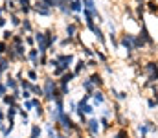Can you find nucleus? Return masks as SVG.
<instances>
[{
    "instance_id": "nucleus-12",
    "label": "nucleus",
    "mask_w": 158,
    "mask_h": 138,
    "mask_svg": "<svg viewBox=\"0 0 158 138\" xmlns=\"http://www.w3.org/2000/svg\"><path fill=\"white\" fill-rule=\"evenodd\" d=\"M2 81H4V85L7 87V90H9V92H13V90H17V89H19V81L15 79V76H13L11 72L4 74V79H2Z\"/></svg>"
},
{
    "instance_id": "nucleus-20",
    "label": "nucleus",
    "mask_w": 158,
    "mask_h": 138,
    "mask_svg": "<svg viewBox=\"0 0 158 138\" xmlns=\"http://www.w3.org/2000/svg\"><path fill=\"white\" fill-rule=\"evenodd\" d=\"M30 114H31V112H28V111H24L22 107L19 109V118H20V125H22V127H30V125H31V120H30Z\"/></svg>"
},
{
    "instance_id": "nucleus-42",
    "label": "nucleus",
    "mask_w": 158,
    "mask_h": 138,
    "mask_svg": "<svg viewBox=\"0 0 158 138\" xmlns=\"http://www.w3.org/2000/svg\"><path fill=\"white\" fill-rule=\"evenodd\" d=\"M127 98H129V94H127V92H125V90H118V94H116V98H114V99H116V101H119V103H121V101H125Z\"/></svg>"
},
{
    "instance_id": "nucleus-37",
    "label": "nucleus",
    "mask_w": 158,
    "mask_h": 138,
    "mask_svg": "<svg viewBox=\"0 0 158 138\" xmlns=\"http://www.w3.org/2000/svg\"><path fill=\"white\" fill-rule=\"evenodd\" d=\"M99 123H101V129H110L112 120L110 118H105V116H99Z\"/></svg>"
},
{
    "instance_id": "nucleus-56",
    "label": "nucleus",
    "mask_w": 158,
    "mask_h": 138,
    "mask_svg": "<svg viewBox=\"0 0 158 138\" xmlns=\"http://www.w3.org/2000/svg\"><path fill=\"white\" fill-rule=\"evenodd\" d=\"M9 138H11V136H9Z\"/></svg>"
},
{
    "instance_id": "nucleus-26",
    "label": "nucleus",
    "mask_w": 158,
    "mask_h": 138,
    "mask_svg": "<svg viewBox=\"0 0 158 138\" xmlns=\"http://www.w3.org/2000/svg\"><path fill=\"white\" fill-rule=\"evenodd\" d=\"M107 41L112 44L114 50H118L119 48V39H118V33H116V30H110L109 33H107Z\"/></svg>"
},
{
    "instance_id": "nucleus-1",
    "label": "nucleus",
    "mask_w": 158,
    "mask_h": 138,
    "mask_svg": "<svg viewBox=\"0 0 158 138\" xmlns=\"http://www.w3.org/2000/svg\"><path fill=\"white\" fill-rule=\"evenodd\" d=\"M53 57L57 59L59 66H61L64 72H66V70H72V66H74V63H76V53H74V52H57Z\"/></svg>"
},
{
    "instance_id": "nucleus-7",
    "label": "nucleus",
    "mask_w": 158,
    "mask_h": 138,
    "mask_svg": "<svg viewBox=\"0 0 158 138\" xmlns=\"http://www.w3.org/2000/svg\"><path fill=\"white\" fill-rule=\"evenodd\" d=\"M94 112H96V107L90 103V101H85V99H79L77 101V111H76V114L81 116V114H85V116H94Z\"/></svg>"
},
{
    "instance_id": "nucleus-35",
    "label": "nucleus",
    "mask_w": 158,
    "mask_h": 138,
    "mask_svg": "<svg viewBox=\"0 0 158 138\" xmlns=\"http://www.w3.org/2000/svg\"><path fill=\"white\" fill-rule=\"evenodd\" d=\"M79 48H81V53H83V55H85V57H86V59H90V57H94V48H90V46H79Z\"/></svg>"
},
{
    "instance_id": "nucleus-14",
    "label": "nucleus",
    "mask_w": 158,
    "mask_h": 138,
    "mask_svg": "<svg viewBox=\"0 0 158 138\" xmlns=\"http://www.w3.org/2000/svg\"><path fill=\"white\" fill-rule=\"evenodd\" d=\"M7 22H9V28L17 31V30L20 28V24H22V17H20L17 11H15V13H9V15H7Z\"/></svg>"
},
{
    "instance_id": "nucleus-19",
    "label": "nucleus",
    "mask_w": 158,
    "mask_h": 138,
    "mask_svg": "<svg viewBox=\"0 0 158 138\" xmlns=\"http://www.w3.org/2000/svg\"><path fill=\"white\" fill-rule=\"evenodd\" d=\"M42 133H44V129H42L40 123H31L30 125V135H28V138H42Z\"/></svg>"
},
{
    "instance_id": "nucleus-15",
    "label": "nucleus",
    "mask_w": 158,
    "mask_h": 138,
    "mask_svg": "<svg viewBox=\"0 0 158 138\" xmlns=\"http://www.w3.org/2000/svg\"><path fill=\"white\" fill-rule=\"evenodd\" d=\"M76 79H77V77H76V74H74L72 70H66L61 77H57V83H59V85H72Z\"/></svg>"
},
{
    "instance_id": "nucleus-46",
    "label": "nucleus",
    "mask_w": 158,
    "mask_h": 138,
    "mask_svg": "<svg viewBox=\"0 0 158 138\" xmlns=\"http://www.w3.org/2000/svg\"><path fill=\"white\" fill-rule=\"evenodd\" d=\"M20 98H22V101H24V99H31L33 96H31L30 90H20Z\"/></svg>"
},
{
    "instance_id": "nucleus-33",
    "label": "nucleus",
    "mask_w": 158,
    "mask_h": 138,
    "mask_svg": "<svg viewBox=\"0 0 158 138\" xmlns=\"http://www.w3.org/2000/svg\"><path fill=\"white\" fill-rule=\"evenodd\" d=\"M31 85H33V83H31L30 79H26V76L19 81V89H20V90H30V89H31Z\"/></svg>"
},
{
    "instance_id": "nucleus-16",
    "label": "nucleus",
    "mask_w": 158,
    "mask_h": 138,
    "mask_svg": "<svg viewBox=\"0 0 158 138\" xmlns=\"http://www.w3.org/2000/svg\"><path fill=\"white\" fill-rule=\"evenodd\" d=\"M42 129L46 131V136L48 138H55L57 133H59V127H57L55 123H52L50 120H44V127H42Z\"/></svg>"
},
{
    "instance_id": "nucleus-11",
    "label": "nucleus",
    "mask_w": 158,
    "mask_h": 138,
    "mask_svg": "<svg viewBox=\"0 0 158 138\" xmlns=\"http://www.w3.org/2000/svg\"><path fill=\"white\" fill-rule=\"evenodd\" d=\"M86 70H88V68H86V59H85V57L76 59V63H74V66H72V72L76 74V77H81Z\"/></svg>"
},
{
    "instance_id": "nucleus-34",
    "label": "nucleus",
    "mask_w": 158,
    "mask_h": 138,
    "mask_svg": "<svg viewBox=\"0 0 158 138\" xmlns=\"http://www.w3.org/2000/svg\"><path fill=\"white\" fill-rule=\"evenodd\" d=\"M20 107H22L24 111H28V112H33V109H35V105H33L31 99H24V101H20Z\"/></svg>"
},
{
    "instance_id": "nucleus-21",
    "label": "nucleus",
    "mask_w": 158,
    "mask_h": 138,
    "mask_svg": "<svg viewBox=\"0 0 158 138\" xmlns=\"http://www.w3.org/2000/svg\"><path fill=\"white\" fill-rule=\"evenodd\" d=\"M19 109H20V103L19 105H13V107H6V122L7 120H17Z\"/></svg>"
},
{
    "instance_id": "nucleus-43",
    "label": "nucleus",
    "mask_w": 158,
    "mask_h": 138,
    "mask_svg": "<svg viewBox=\"0 0 158 138\" xmlns=\"http://www.w3.org/2000/svg\"><path fill=\"white\" fill-rule=\"evenodd\" d=\"M7 26H9L7 15H0V30H4V28H7Z\"/></svg>"
},
{
    "instance_id": "nucleus-39",
    "label": "nucleus",
    "mask_w": 158,
    "mask_h": 138,
    "mask_svg": "<svg viewBox=\"0 0 158 138\" xmlns=\"http://www.w3.org/2000/svg\"><path fill=\"white\" fill-rule=\"evenodd\" d=\"M145 6H147V9H149L151 13H155V15L158 13V4L155 2V0H149V2H145Z\"/></svg>"
},
{
    "instance_id": "nucleus-8",
    "label": "nucleus",
    "mask_w": 158,
    "mask_h": 138,
    "mask_svg": "<svg viewBox=\"0 0 158 138\" xmlns=\"http://www.w3.org/2000/svg\"><path fill=\"white\" fill-rule=\"evenodd\" d=\"M90 103H92L94 107H101V105L107 103V96H105L103 89H96V90L90 94Z\"/></svg>"
},
{
    "instance_id": "nucleus-27",
    "label": "nucleus",
    "mask_w": 158,
    "mask_h": 138,
    "mask_svg": "<svg viewBox=\"0 0 158 138\" xmlns=\"http://www.w3.org/2000/svg\"><path fill=\"white\" fill-rule=\"evenodd\" d=\"M13 35H15V30H11L9 26L4 28V30H0V39H2L4 43H9V41L13 39Z\"/></svg>"
},
{
    "instance_id": "nucleus-49",
    "label": "nucleus",
    "mask_w": 158,
    "mask_h": 138,
    "mask_svg": "<svg viewBox=\"0 0 158 138\" xmlns=\"http://www.w3.org/2000/svg\"><path fill=\"white\" fill-rule=\"evenodd\" d=\"M147 107H149V109H155V107H156V103H155V99H153V98H151V99H147Z\"/></svg>"
},
{
    "instance_id": "nucleus-44",
    "label": "nucleus",
    "mask_w": 158,
    "mask_h": 138,
    "mask_svg": "<svg viewBox=\"0 0 158 138\" xmlns=\"http://www.w3.org/2000/svg\"><path fill=\"white\" fill-rule=\"evenodd\" d=\"M17 2V6L19 7H28V6H31L33 4V0H15Z\"/></svg>"
},
{
    "instance_id": "nucleus-13",
    "label": "nucleus",
    "mask_w": 158,
    "mask_h": 138,
    "mask_svg": "<svg viewBox=\"0 0 158 138\" xmlns=\"http://www.w3.org/2000/svg\"><path fill=\"white\" fill-rule=\"evenodd\" d=\"M24 76H26V79H30L31 83H39L40 81V70H37V68L26 66V68H24Z\"/></svg>"
},
{
    "instance_id": "nucleus-51",
    "label": "nucleus",
    "mask_w": 158,
    "mask_h": 138,
    "mask_svg": "<svg viewBox=\"0 0 158 138\" xmlns=\"http://www.w3.org/2000/svg\"><path fill=\"white\" fill-rule=\"evenodd\" d=\"M2 79H4V74H2V72H0V81H2Z\"/></svg>"
},
{
    "instance_id": "nucleus-57",
    "label": "nucleus",
    "mask_w": 158,
    "mask_h": 138,
    "mask_svg": "<svg viewBox=\"0 0 158 138\" xmlns=\"http://www.w3.org/2000/svg\"><path fill=\"white\" fill-rule=\"evenodd\" d=\"M46 138H48V136H46Z\"/></svg>"
},
{
    "instance_id": "nucleus-55",
    "label": "nucleus",
    "mask_w": 158,
    "mask_h": 138,
    "mask_svg": "<svg viewBox=\"0 0 158 138\" xmlns=\"http://www.w3.org/2000/svg\"><path fill=\"white\" fill-rule=\"evenodd\" d=\"M0 123H2V122H0Z\"/></svg>"
},
{
    "instance_id": "nucleus-38",
    "label": "nucleus",
    "mask_w": 158,
    "mask_h": 138,
    "mask_svg": "<svg viewBox=\"0 0 158 138\" xmlns=\"http://www.w3.org/2000/svg\"><path fill=\"white\" fill-rule=\"evenodd\" d=\"M24 44L28 46V48H33V46H35V37H33V33L24 35Z\"/></svg>"
},
{
    "instance_id": "nucleus-32",
    "label": "nucleus",
    "mask_w": 158,
    "mask_h": 138,
    "mask_svg": "<svg viewBox=\"0 0 158 138\" xmlns=\"http://www.w3.org/2000/svg\"><path fill=\"white\" fill-rule=\"evenodd\" d=\"M99 65H101V63H99L96 57L86 59V68H88V70H98V68H99Z\"/></svg>"
},
{
    "instance_id": "nucleus-3",
    "label": "nucleus",
    "mask_w": 158,
    "mask_h": 138,
    "mask_svg": "<svg viewBox=\"0 0 158 138\" xmlns=\"http://www.w3.org/2000/svg\"><path fill=\"white\" fill-rule=\"evenodd\" d=\"M134 39H136V33H131V31H125L121 37H119V48H125L127 50V55H131L134 50Z\"/></svg>"
},
{
    "instance_id": "nucleus-41",
    "label": "nucleus",
    "mask_w": 158,
    "mask_h": 138,
    "mask_svg": "<svg viewBox=\"0 0 158 138\" xmlns=\"http://www.w3.org/2000/svg\"><path fill=\"white\" fill-rule=\"evenodd\" d=\"M112 138H131V136H129L127 129H123V127H121V129H118V131L114 133V136H112Z\"/></svg>"
},
{
    "instance_id": "nucleus-30",
    "label": "nucleus",
    "mask_w": 158,
    "mask_h": 138,
    "mask_svg": "<svg viewBox=\"0 0 158 138\" xmlns=\"http://www.w3.org/2000/svg\"><path fill=\"white\" fill-rule=\"evenodd\" d=\"M94 57H96L101 65H107V63H109V55H107L103 50H98V48H96V50H94Z\"/></svg>"
},
{
    "instance_id": "nucleus-4",
    "label": "nucleus",
    "mask_w": 158,
    "mask_h": 138,
    "mask_svg": "<svg viewBox=\"0 0 158 138\" xmlns=\"http://www.w3.org/2000/svg\"><path fill=\"white\" fill-rule=\"evenodd\" d=\"M31 7H33V15H37V17H42V19H52V17H53V13H55L53 9L46 7V6L42 4V0H33Z\"/></svg>"
},
{
    "instance_id": "nucleus-22",
    "label": "nucleus",
    "mask_w": 158,
    "mask_h": 138,
    "mask_svg": "<svg viewBox=\"0 0 158 138\" xmlns=\"http://www.w3.org/2000/svg\"><path fill=\"white\" fill-rule=\"evenodd\" d=\"M2 7H4V11H6V15L15 13V11L19 9V6H17L15 0H2Z\"/></svg>"
},
{
    "instance_id": "nucleus-47",
    "label": "nucleus",
    "mask_w": 158,
    "mask_h": 138,
    "mask_svg": "<svg viewBox=\"0 0 158 138\" xmlns=\"http://www.w3.org/2000/svg\"><path fill=\"white\" fill-rule=\"evenodd\" d=\"M7 87H6V85H4V81H0V99H2V96H6V94H7Z\"/></svg>"
},
{
    "instance_id": "nucleus-50",
    "label": "nucleus",
    "mask_w": 158,
    "mask_h": 138,
    "mask_svg": "<svg viewBox=\"0 0 158 138\" xmlns=\"http://www.w3.org/2000/svg\"><path fill=\"white\" fill-rule=\"evenodd\" d=\"M153 99H155V103H156V109H158V90H155V94H153Z\"/></svg>"
},
{
    "instance_id": "nucleus-5",
    "label": "nucleus",
    "mask_w": 158,
    "mask_h": 138,
    "mask_svg": "<svg viewBox=\"0 0 158 138\" xmlns=\"http://www.w3.org/2000/svg\"><path fill=\"white\" fill-rule=\"evenodd\" d=\"M33 37H35V48L39 50V53H48V44H46V35H44V30H37V28H35Z\"/></svg>"
},
{
    "instance_id": "nucleus-53",
    "label": "nucleus",
    "mask_w": 158,
    "mask_h": 138,
    "mask_svg": "<svg viewBox=\"0 0 158 138\" xmlns=\"http://www.w3.org/2000/svg\"><path fill=\"white\" fill-rule=\"evenodd\" d=\"M0 4H2V0H0Z\"/></svg>"
},
{
    "instance_id": "nucleus-17",
    "label": "nucleus",
    "mask_w": 158,
    "mask_h": 138,
    "mask_svg": "<svg viewBox=\"0 0 158 138\" xmlns=\"http://www.w3.org/2000/svg\"><path fill=\"white\" fill-rule=\"evenodd\" d=\"M79 30H81V26H77L74 20L64 24V35H68V37H77Z\"/></svg>"
},
{
    "instance_id": "nucleus-25",
    "label": "nucleus",
    "mask_w": 158,
    "mask_h": 138,
    "mask_svg": "<svg viewBox=\"0 0 158 138\" xmlns=\"http://www.w3.org/2000/svg\"><path fill=\"white\" fill-rule=\"evenodd\" d=\"M68 9H70L74 15H81V11H83V2H81V0H70V2H68Z\"/></svg>"
},
{
    "instance_id": "nucleus-24",
    "label": "nucleus",
    "mask_w": 158,
    "mask_h": 138,
    "mask_svg": "<svg viewBox=\"0 0 158 138\" xmlns=\"http://www.w3.org/2000/svg\"><path fill=\"white\" fill-rule=\"evenodd\" d=\"M19 103H20V101H17L9 92H7L6 96H2V99H0V105H2V107H13V105H19Z\"/></svg>"
},
{
    "instance_id": "nucleus-54",
    "label": "nucleus",
    "mask_w": 158,
    "mask_h": 138,
    "mask_svg": "<svg viewBox=\"0 0 158 138\" xmlns=\"http://www.w3.org/2000/svg\"><path fill=\"white\" fill-rule=\"evenodd\" d=\"M68 2H70V0H68Z\"/></svg>"
},
{
    "instance_id": "nucleus-10",
    "label": "nucleus",
    "mask_w": 158,
    "mask_h": 138,
    "mask_svg": "<svg viewBox=\"0 0 158 138\" xmlns=\"http://www.w3.org/2000/svg\"><path fill=\"white\" fill-rule=\"evenodd\" d=\"M88 79L92 81V85H94L96 89H103V87H105V77H103V74H101L99 70H92V72L88 74Z\"/></svg>"
},
{
    "instance_id": "nucleus-23",
    "label": "nucleus",
    "mask_w": 158,
    "mask_h": 138,
    "mask_svg": "<svg viewBox=\"0 0 158 138\" xmlns=\"http://www.w3.org/2000/svg\"><path fill=\"white\" fill-rule=\"evenodd\" d=\"M33 114H35V118L40 120V122H44V120H46V105H44V101L39 103V105L33 109Z\"/></svg>"
},
{
    "instance_id": "nucleus-6",
    "label": "nucleus",
    "mask_w": 158,
    "mask_h": 138,
    "mask_svg": "<svg viewBox=\"0 0 158 138\" xmlns=\"http://www.w3.org/2000/svg\"><path fill=\"white\" fill-rule=\"evenodd\" d=\"M85 129L88 131V135H90L92 138H98V136H99V133H101V123H99V118L90 116V118H88V123L85 125Z\"/></svg>"
},
{
    "instance_id": "nucleus-9",
    "label": "nucleus",
    "mask_w": 158,
    "mask_h": 138,
    "mask_svg": "<svg viewBox=\"0 0 158 138\" xmlns=\"http://www.w3.org/2000/svg\"><path fill=\"white\" fill-rule=\"evenodd\" d=\"M19 31H22L24 35L33 33V31H35V22H33V19H31V17H22V24H20Z\"/></svg>"
},
{
    "instance_id": "nucleus-28",
    "label": "nucleus",
    "mask_w": 158,
    "mask_h": 138,
    "mask_svg": "<svg viewBox=\"0 0 158 138\" xmlns=\"http://www.w3.org/2000/svg\"><path fill=\"white\" fill-rule=\"evenodd\" d=\"M11 68H13V65H11V61L4 55V57H0V72L2 74H7V72H11Z\"/></svg>"
},
{
    "instance_id": "nucleus-48",
    "label": "nucleus",
    "mask_w": 158,
    "mask_h": 138,
    "mask_svg": "<svg viewBox=\"0 0 158 138\" xmlns=\"http://www.w3.org/2000/svg\"><path fill=\"white\" fill-rule=\"evenodd\" d=\"M9 94H11V96H13V98H15L17 101H22V98H20V89H17V90L9 92Z\"/></svg>"
},
{
    "instance_id": "nucleus-36",
    "label": "nucleus",
    "mask_w": 158,
    "mask_h": 138,
    "mask_svg": "<svg viewBox=\"0 0 158 138\" xmlns=\"http://www.w3.org/2000/svg\"><path fill=\"white\" fill-rule=\"evenodd\" d=\"M48 59H50V55H48V53H40V55H39V70H42V68H46V66H48Z\"/></svg>"
},
{
    "instance_id": "nucleus-2",
    "label": "nucleus",
    "mask_w": 158,
    "mask_h": 138,
    "mask_svg": "<svg viewBox=\"0 0 158 138\" xmlns=\"http://www.w3.org/2000/svg\"><path fill=\"white\" fill-rule=\"evenodd\" d=\"M143 72L147 76V83L149 85L158 83V61H147L143 65Z\"/></svg>"
},
{
    "instance_id": "nucleus-29",
    "label": "nucleus",
    "mask_w": 158,
    "mask_h": 138,
    "mask_svg": "<svg viewBox=\"0 0 158 138\" xmlns=\"http://www.w3.org/2000/svg\"><path fill=\"white\" fill-rule=\"evenodd\" d=\"M81 89L86 92V94H92V92L96 90V87H94V85H92V81L88 79V76H86V77H83V81H81Z\"/></svg>"
},
{
    "instance_id": "nucleus-40",
    "label": "nucleus",
    "mask_w": 158,
    "mask_h": 138,
    "mask_svg": "<svg viewBox=\"0 0 158 138\" xmlns=\"http://www.w3.org/2000/svg\"><path fill=\"white\" fill-rule=\"evenodd\" d=\"M76 111H77V101H74V99H68V111H66V112H70V114H76Z\"/></svg>"
},
{
    "instance_id": "nucleus-52",
    "label": "nucleus",
    "mask_w": 158,
    "mask_h": 138,
    "mask_svg": "<svg viewBox=\"0 0 158 138\" xmlns=\"http://www.w3.org/2000/svg\"><path fill=\"white\" fill-rule=\"evenodd\" d=\"M138 138H145V136H142V135H140V136H138Z\"/></svg>"
},
{
    "instance_id": "nucleus-45",
    "label": "nucleus",
    "mask_w": 158,
    "mask_h": 138,
    "mask_svg": "<svg viewBox=\"0 0 158 138\" xmlns=\"http://www.w3.org/2000/svg\"><path fill=\"white\" fill-rule=\"evenodd\" d=\"M6 52H7V43L0 41V57H4V55H6Z\"/></svg>"
},
{
    "instance_id": "nucleus-18",
    "label": "nucleus",
    "mask_w": 158,
    "mask_h": 138,
    "mask_svg": "<svg viewBox=\"0 0 158 138\" xmlns=\"http://www.w3.org/2000/svg\"><path fill=\"white\" fill-rule=\"evenodd\" d=\"M74 44H76V37L63 35V37L59 39V43H57V48H59V50H64V48H68V46H74Z\"/></svg>"
},
{
    "instance_id": "nucleus-31",
    "label": "nucleus",
    "mask_w": 158,
    "mask_h": 138,
    "mask_svg": "<svg viewBox=\"0 0 158 138\" xmlns=\"http://www.w3.org/2000/svg\"><path fill=\"white\" fill-rule=\"evenodd\" d=\"M30 92H31V96L40 98V99H42V96H44V90H42V85H40V83H33L31 89H30Z\"/></svg>"
}]
</instances>
